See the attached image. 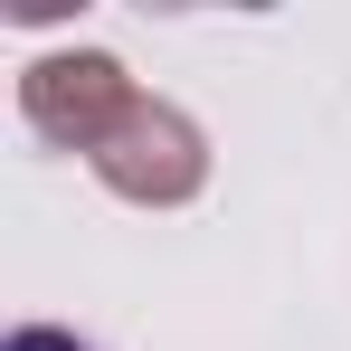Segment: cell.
I'll return each instance as SVG.
<instances>
[{"mask_svg": "<svg viewBox=\"0 0 351 351\" xmlns=\"http://www.w3.org/2000/svg\"><path fill=\"white\" fill-rule=\"evenodd\" d=\"M133 95H143V86H133L123 58H105V48H58V58H38L19 76V114H29L38 143H58V152H95L123 123Z\"/></svg>", "mask_w": 351, "mask_h": 351, "instance_id": "2", "label": "cell"}, {"mask_svg": "<svg viewBox=\"0 0 351 351\" xmlns=\"http://www.w3.org/2000/svg\"><path fill=\"white\" fill-rule=\"evenodd\" d=\"M86 171L105 180L114 199L133 209H180V199H199V180H209V143H199V123L162 105V95H133L123 123L86 152Z\"/></svg>", "mask_w": 351, "mask_h": 351, "instance_id": "1", "label": "cell"}, {"mask_svg": "<svg viewBox=\"0 0 351 351\" xmlns=\"http://www.w3.org/2000/svg\"><path fill=\"white\" fill-rule=\"evenodd\" d=\"M10 351H95V342H86V332H66V323H19Z\"/></svg>", "mask_w": 351, "mask_h": 351, "instance_id": "3", "label": "cell"}]
</instances>
